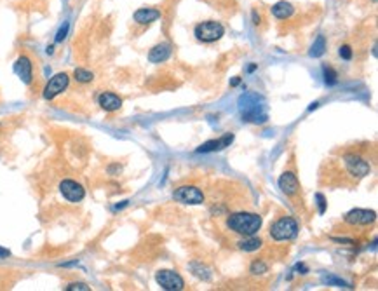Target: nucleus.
Segmentation results:
<instances>
[{
    "label": "nucleus",
    "mask_w": 378,
    "mask_h": 291,
    "mask_svg": "<svg viewBox=\"0 0 378 291\" xmlns=\"http://www.w3.org/2000/svg\"><path fill=\"white\" fill-rule=\"evenodd\" d=\"M262 220L260 215L256 213H249V211H235L227 215L225 225L229 230L235 232V234L242 235V237H249V235H256L258 230L262 229Z\"/></svg>",
    "instance_id": "obj_1"
},
{
    "label": "nucleus",
    "mask_w": 378,
    "mask_h": 291,
    "mask_svg": "<svg viewBox=\"0 0 378 291\" xmlns=\"http://www.w3.org/2000/svg\"><path fill=\"white\" fill-rule=\"evenodd\" d=\"M342 164H344V171L345 175L344 176L350 178L352 181H357L361 178H364L366 175H370L371 171V166L366 159L357 152H347L344 153V157H342Z\"/></svg>",
    "instance_id": "obj_2"
},
{
    "label": "nucleus",
    "mask_w": 378,
    "mask_h": 291,
    "mask_svg": "<svg viewBox=\"0 0 378 291\" xmlns=\"http://www.w3.org/2000/svg\"><path fill=\"white\" fill-rule=\"evenodd\" d=\"M296 234H298V223L296 220L291 218V216H283V218L275 220L270 227V237L277 242L294 239Z\"/></svg>",
    "instance_id": "obj_3"
},
{
    "label": "nucleus",
    "mask_w": 378,
    "mask_h": 291,
    "mask_svg": "<svg viewBox=\"0 0 378 291\" xmlns=\"http://www.w3.org/2000/svg\"><path fill=\"white\" fill-rule=\"evenodd\" d=\"M194 35L199 42L211 44L220 40L225 35V27L220 21H204V23H199L195 27Z\"/></svg>",
    "instance_id": "obj_4"
},
{
    "label": "nucleus",
    "mask_w": 378,
    "mask_h": 291,
    "mask_svg": "<svg viewBox=\"0 0 378 291\" xmlns=\"http://www.w3.org/2000/svg\"><path fill=\"white\" fill-rule=\"evenodd\" d=\"M173 199L180 204L197 206V204L204 203V194L201 188L194 187V185H181V187L174 188V192H173Z\"/></svg>",
    "instance_id": "obj_5"
},
{
    "label": "nucleus",
    "mask_w": 378,
    "mask_h": 291,
    "mask_svg": "<svg viewBox=\"0 0 378 291\" xmlns=\"http://www.w3.org/2000/svg\"><path fill=\"white\" fill-rule=\"evenodd\" d=\"M155 281L157 284L166 291H181L185 288V281L174 270H169V268H162L155 274Z\"/></svg>",
    "instance_id": "obj_6"
},
{
    "label": "nucleus",
    "mask_w": 378,
    "mask_h": 291,
    "mask_svg": "<svg viewBox=\"0 0 378 291\" xmlns=\"http://www.w3.org/2000/svg\"><path fill=\"white\" fill-rule=\"evenodd\" d=\"M70 77L68 73H56L54 77H51V81L47 82V86L44 87V100H54L58 94H61L66 87H68Z\"/></svg>",
    "instance_id": "obj_7"
},
{
    "label": "nucleus",
    "mask_w": 378,
    "mask_h": 291,
    "mask_svg": "<svg viewBox=\"0 0 378 291\" xmlns=\"http://www.w3.org/2000/svg\"><path fill=\"white\" fill-rule=\"evenodd\" d=\"M59 192L70 203H81L86 197V190L81 183H77L75 180H63L59 183Z\"/></svg>",
    "instance_id": "obj_8"
},
{
    "label": "nucleus",
    "mask_w": 378,
    "mask_h": 291,
    "mask_svg": "<svg viewBox=\"0 0 378 291\" xmlns=\"http://www.w3.org/2000/svg\"><path fill=\"white\" fill-rule=\"evenodd\" d=\"M345 223H349V225H354V227H357V225H363V227H366V225H371V223H375V220H377V213L375 211H371V209H352V211H349L347 215H345Z\"/></svg>",
    "instance_id": "obj_9"
},
{
    "label": "nucleus",
    "mask_w": 378,
    "mask_h": 291,
    "mask_svg": "<svg viewBox=\"0 0 378 291\" xmlns=\"http://www.w3.org/2000/svg\"><path fill=\"white\" fill-rule=\"evenodd\" d=\"M279 188L286 197L296 199V196L300 194V181H298L296 175L291 171H284L279 178Z\"/></svg>",
    "instance_id": "obj_10"
},
{
    "label": "nucleus",
    "mask_w": 378,
    "mask_h": 291,
    "mask_svg": "<svg viewBox=\"0 0 378 291\" xmlns=\"http://www.w3.org/2000/svg\"><path fill=\"white\" fill-rule=\"evenodd\" d=\"M14 72L25 84H31L33 81V63L28 56H19L14 61Z\"/></svg>",
    "instance_id": "obj_11"
},
{
    "label": "nucleus",
    "mask_w": 378,
    "mask_h": 291,
    "mask_svg": "<svg viewBox=\"0 0 378 291\" xmlns=\"http://www.w3.org/2000/svg\"><path fill=\"white\" fill-rule=\"evenodd\" d=\"M233 142V133H227L223 134L222 138H218V140H209V142H206L204 145H201L197 148L199 153H211V152H220V150L227 148V146H230Z\"/></svg>",
    "instance_id": "obj_12"
},
{
    "label": "nucleus",
    "mask_w": 378,
    "mask_h": 291,
    "mask_svg": "<svg viewBox=\"0 0 378 291\" xmlns=\"http://www.w3.org/2000/svg\"><path fill=\"white\" fill-rule=\"evenodd\" d=\"M159 18H161V11L153 7H142L133 14L134 23L138 25H152L155 23Z\"/></svg>",
    "instance_id": "obj_13"
},
{
    "label": "nucleus",
    "mask_w": 378,
    "mask_h": 291,
    "mask_svg": "<svg viewBox=\"0 0 378 291\" xmlns=\"http://www.w3.org/2000/svg\"><path fill=\"white\" fill-rule=\"evenodd\" d=\"M169 56H171V46H169L168 42H162V44H157V46H153L152 49H150L148 61L157 65V63L168 61Z\"/></svg>",
    "instance_id": "obj_14"
},
{
    "label": "nucleus",
    "mask_w": 378,
    "mask_h": 291,
    "mask_svg": "<svg viewBox=\"0 0 378 291\" xmlns=\"http://www.w3.org/2000/svg\"><path fill=\"white\" fill-rule=\"evenodd\" d=\"M98 103L99 107L107 112H115L122 107V100L117 94H114V92H101L98 98Z\"/></svg>",
    "instance_id": "obj_15"
},
{
    "label": "nucleus",
    "mask_w": 378,
    "mask_h": 291,
    "mask_svg": "<svg viewBox=\"0 0 378 291\" xmlns=\"http://www.w3.org/2000/svg\"><path fill=\"white\" fill-rule=\"evenodd\" d=\"M293 12H294V7L290 4V2H286V0H281V2H277V4L272 5V14H274L277 19L291 18Z\"/></svg>",
    "instance_id": "obj_16"
},
{
    "label": "nucleus",
    "mask_w": 378,
    "mask_h": 291,
    "mask_svg": "<svg viewBox=\"0 0 378 291\" xmlns=\"http://www.w3.org/2000/svg\"><path fill=\"white\" fill-rule=\"evenodd\" d=\"M262 239L255 237V235H249V237H244L242 241L237 242V248L241 249V251H246V253H251V251H256V249L262 248Z\"/></svg>",
    "instance_id": "obj_17"
},
{
    "label": "nucleus",
    "mask_w": 378,
    "mask_h": 291,
    "mask_svg": "<svg viewBox=\"0 0 378 291\" xmlns=\"http://www.w3.org/2000/svg\"><path fill=\"white\" fill-rule=\"evenodd\" d=\"M324 53H326V38H324V35H319V37L314 40V44H312V47H310L309 54L312 58H321Z\"/></svg>",
    "instance_id": "obj_18"
},
{
    "label": "nucleus",
    "mask_w": 378,
    "mask_h": 291,
    "mask_svg": "<svg viewBox=\"0 0 378 291\" xmlns=\"http://www.w3.org/2000/svg\"><path fill=\"white\" fill-rule=\"evenodd\" d=\"M321 281L324 284H328V286H336V288H352L350 284L347 283V281L340 279V277H336L333 276V274H329V276H322Z\"/></svg>",
    "instance_id": "obj_19"
},
{
    "label": "nucleus",
    "mask_w": 378,
    "mask_h": 291,
    "mask_svg": "<svg viewBox=\"0 0 378 291\" xmlns=\"http://www.w3.org/2000/svg\"><path fill=\"white\" fill-rule=\"evenodd\" d=\"M73 77H75V81L81 82V84H89V82H92V79H94V75H92L89 70H84V68H75Z\"/></svg>",
    "instance_id": "obj_20"
},
{
    "label": "nucleus",
    "mask_w": 378,
    "mask_h": 291,
    "mask_svg": "<svg viewBox=\"0 0 378 291\" xmlns=\"http://www.w3.org/2000/svg\"><path fill=\"white\" fill-rule=\"evenodd\" d=\"M249 272H251L253 276H262V274L268 272V265L265 263L263 260H255L251 263V267H249Z\"/></svg>",
    "instance_id": "obj_21"
},
{
    "label": "nucleus",
    "mask_w": 378,
    "mask_h": 291,
    "mask_svg": "<svg viewBox=\"0 0 378 291\" xmlns=\"http://www.w3.org/2000/svg\"><path fill=\"white\" fill-rule=\"evenodd\" d=\"M322 72H324V82L328 86H335L336 82H338V73H336L331 66H324Z\"/></svg>",
    "instance_id": "obj_22"
},
{
    "label": "nucleus",
    "mask_w": 378,
    "mask_h": 291,
    "mask_svg": "<svg viewBox=\"0 0 378 291\" xmlns=\"http://www.w3.org/2000/svg\"><path fill=\"white\" fill-rule=\"evenodd\" d=\"M68 30H70V23L68 21H65V23L59 27V30H58V33H56V37H54V42H63L66 38V35H68Z\"/></svg>",
    "instance_id": "obj_23"
},
{
    "label": "nucleus",
    "mask_w": 378,
    "mask_h": 291,
    "mask_svg": "<svg viewBox=\"0 0 378 291\" xmlns=\"http://www.w3.org/2000/svg\"><path fill=\"white\" fill-rule=\"evenodd\" d=\"M65 290L66 291H89L91 288H89L86 283H70Z\"/></svg>",
    "instance_id": "obj_24"
},
{
    "label": "nucleus",
    "mask_w": 378,
    "mask_h": 291,
    "mask_svg": "<svg viewBox=\"0 0 378 291\" xmlns=\"http://www.w3.org/2000/svg\"><path fill=\"white\" fill-rule=\"evenodd\" d=\"M338 54H340L344 59H347V61H350L352 59V47L350 46H342L340 51H338Z\"/></svg>",
    "instance_id": "obj_25"
},
{
    "label": "nucleus",
    "mask_w": 378,
    "mask_h": 291,
    "mask_svg": "<svg viewBox=\"0 0 378 291\" xmlns=\"http://www.w3.org/2000/svg\"><path fill=\"white\" fill-rule=\"evenodd\" d=\"M316 199L319 201V213L322 215V213L326 211V199H324V196H322V194H317Z\"/></svg>",
    "instance_id": "obj_26"
},
{
    "label": "nucleus",
    "mask_w": 378,
    "mask_h": 291,
    "mask_svg": "<svg viewBox=\"0 0 378 291\" xmlns=\"http://www.w3.org/2000/svg\"><path fill=\"white\" fill-rule=\"evenodd\" d=\"M7 257H11V251L5 248H0V258H7Z\"/></svg>",
    "instance_id": "obj_27"
},
{
    "label": "nucleus",
    "mask_w": 378,
    "mask_h": 291,
    "mask_svg": "<svg viewBox=\"0 0 378 291\" xmlns=\"http://www.w3.org/2000/svg\"><path fill=\"white\" fill-rule=\"evenodd\" d=\"M239 81H241V79H233V81H232V86H237V84H239Z\"/></svg>",
    "instance_id": "obj_28"
}]
</instances>
